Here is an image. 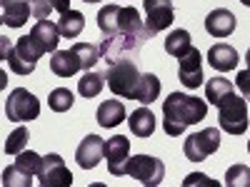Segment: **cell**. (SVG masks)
<instances>
[{"label": "cell", "mask_w": 250, "mask_h": 187, "mask_svg": "<svg viewBox=\"0 0 250 187\" xmlns=\"http://www.w3.org/2000/svg\"><path fill=\"white\" fill-rule=\"evenodd\" d=\"M208 115V102L185 93H170L163 100V130L170 137H180L190 125L203 122Z\"/></svg>", "instance_id": "cell-1"}, {"label": "cell", "mask_w": 250, "mask_h": 187, "mask_svg": "<svg viewBox=\"0 0 250 187\" xmlns=\"http://www.w3.org/2000/svg\"><path fill=\"white\" fill-rule=\"evenodd\" d=\"M150 37L148 30H135V33H115V35H105L100 43V57L113 65L120 60H135V55L140 53V48L145 45V40Z\"/></svg>", "instance_id": "cell-2"}, {"label": "cell", "mask_w": 250, "mask_h": 187, "mask_svg": "<svg viewBox=\"0 0 250 187\" xmlns=\"http://www.w3.org/2000/svg\"><path fill=\"white\" fill-rule=\"evenodd\" d=\"M98 28L103 30V35H115V33H135V30H145V23L140 20V13L130 5H105L98 13Z\"/></svg>", "instance_id": "cell-3"}, {"label": "cell", "mask_w": 250, "mask_h": 187, "mask_svg": "<svg viewBox=\"0 0 250 187\" xmlns=\"http://www.w3.org/2000/svg\"><path fill=\"white\" fill-rule=\"evenodd\" d=\"M218 120L220 128L230 135H243L248 130V100L238 97L235 93L218 102Z\"/></svg>", "instance_id": "cell-4"}, {"label": "cell", "mask_w": 250, "mask_h": 187, "mask_svg": "<svg viewBox=\"0 0 250 187\" xmlns=\"http://www.w3.org/2000/svg\"><path fill=\"white\" fill-rule=\"evenodd\" d=\"M140 80V73H138V65L135 60H120V62H113L105 70V82L113 95L118 97H128L133 100V93H135V85Z\"/></svg>", "instance_id": "cell-5"}, {"label": "cell", "mask_w": 250, "mask_h": 187, "mask_svg": "<svg viewBox=\"0 0 250 187\" xmlns=\"http://www.w3.org/2000/svg\"><path fill=\"white\" fill-rule=\"evenodd\" d=\"M5 115L15 122H30L40 115V100L25 88H15L5 100Z\"/></svg>", "instance_id": "cell-6"}, {"label": "cell", "mask_w": 250, "mask_h": 187, "mask_svg": "<svg viewBox=\"0 0 250 187\" xmlns=\"http://www.w3.org/2000/svg\"><path fill=\"white\" fill-rule=\"evenodd\" d=\"M220 148V130L218 128H208L200 132H193L183 142V152L190 162H203L208 160L215 150Z\"/></svg>", "instance_id": "cell-7"}, {"label": "cell", "mask_w": 250, "mask_h": 187, "mask_svg": "<svg viewBox=\"0 0 250 187\" xmlns=\"http://www.w3.org/2000/svg\"><path fill=\"white\" fill-rule=\"evenodd\" d=\"M125 175L140 180L145 187H155L165 177V165H163V160H158L153 155H135V157H130Z\"/></svg>", "instance_id": "cell-8"}, {"label": "cell", "mask_w": 250, "mask_h": 187, "mask_svg": "<svg viewBox=\"0 0 250 187\" xmlns=\"http://www.w3.org/2000/svg\"><path fill=\"white\" fill-rule=\"evenodd\" d=\"M38 180H40V187H70L73 185V172L68 170L65 160H62L60 155L50 152V155L43 157Z\"/></svg>", "instance_id": "cell-9"}, {"label": "cell", "mask_w": 250, "mask_h": 187, "mask_svg": "<svg viewBox=\"0 0 250 187\" xmlns=\"http://www.w3.org/2000/svg\"><path fill=\"white\" fill-rule=\"evenodd\" d=\"M143 8H145V30L153 35H158L160 30L170 28V23L175 20V10L170 5V0H143Z\"/></svg>", "instance_id": "cell-10"}, {"label": "cell", "mask_w": 250, "mask_h": 187, "mask_svg": "<svg viewBox=\"0 0 250 187\" xmlns=\"http://www.w3.org/2000/svg\"><path fill=\"white\" fill-rule=\"evenodd\" d=\"M105 160H108L110 175L115 177L125 175L130 162V140L125 135H113L110 140H105Z\"/></svg>", "instance_id": "cell-11"}, {"label": "cell", "mask_w": 250, "mask_h": 187, "mask_svg": "<svg viewBox=\"0 0 250 187\" xmlns=\"http://www.w3.org/2000/svg\"><path fill=\"white\" fill-rule=\"evenodd\" d=\"M178 80L183 82L185 88H200L203 85V55L198 48H190L183 57H180V65H178Z\"/></svg>", "instance_id": "cell-12"}, {"label": "cell", "mask_w": 250, "mask_h": 187, "mask_svg": "<svg viewBox=\"0 0 250 187\" xmlns=\"http://www.w3.org/2000/svg\"><path fill=\"white\" fill-rule=\"evenodd\" d=\"M28 37H30V43L35 45V50H38L40 55L55 53V50H58V43H60L58 23H53V20H38Z\"/></svg>", "instance_id": "cell-13"}, {"label": "cell", "mask_w": 250, "mask_h": 187, "mask_svg": "<svg viewBox=\"0 0 250 187\" xmlns=\"http://www.w3.org/2000/svg\"><path fill=\"white\" fill-rule=\"evenodd\" d=\"M103 155H105V140L98 137V135H88L83 137V142L78 145L75 150V160L83 170H93L95 165L103 160Z\"/></svg>", "instance_id": "cell-14"}, {"label": "cell", "mask_w": 250, "mask_h": 187, "mask_svg": "<svg viewBox=\"0 0 250 187\" xmlns=\"http://www.w3.org/2000/svg\"><path fill=\"white\" fill-rule=\"evenodd\" d=\"M0 5H3V25L8 28H23L33 10H30V0H0Z\"/></svg>", "instance_id": "cell-15"}, {"label": "cell", "mask_w": 250, "mask_h": 187, "mask_svg": "<svg viewBox=\"0 0 250 187\" xmlns=\"http://www.w3.org/2000/svg\"><path fill=\"white\" fill-rule=\"evenodd\" d=\"M205 30L213 37H228L235 30V15L230 10H225V8L210 10L208 18H205Z\"/></svg>", "instance_id": "cell-16"}, {"label": "cell", "mask_w": 250, "mask_h": 187, "mask_svg": "<svg viewBox=\"0 0 250 187\" xmlns=\"http://www.w3.org/2000/svg\"><path fill=\"white\" fill-rule=\"evenodd\" d=\"M238 50L228 43H215L210 50H208V62H210V68H215L218 73H228L238 65Z\"/></svg>", "instance_id": "cell-17"}, {"label": "cell", "mask_w": 250, "mask_h": 187, "mask_svg": "<svg viewBox=\"0 0 250 187\" xmlns=\"http://www.w3.org/2000/svg\"><path fill=\"white\" fill-rule=\"evenodd\" d=\"M50 70L58 75V77H73L80 68V60L75 55V50H55L53 57H50Z\"/></svg>", "instance_id": "cell-18"}, {"label": "cell", "mask_w": 250, "mask_h": 187, "mask_svg": "<svg viewBox=\"0 0 250 187\" xmlns=\"http://www.w3.org/2000/svg\"><path fill=\"white\" fill-rule=\"evenodd\" d=\"M95 120H98L100 128H105V130L118 128V125L125 120V105H123L120 100H105V102H100V108L95 112Z\"/></svg>", "instance_id": "cell-19"}, {"label": "cell", "mask_w": 250, "mask_h": 187, "mask_svg": "<svg viewBox=\"0 0 250 187\" xmlns=\"http://www.w3.org/2000/svg\"><path fill=\"white\" fill-rule=\"evenodd\" d=\"M160 95V80L153 73H140V80L135 85L133 100H138L140 105H153Z\"/></svg>", "instance_id": "cell-20"}, {"label": "cell", "mask_w": 250, "mask_h": 187, "mask_svg": "<svg viewBox=\"0 0 250 187\" xmlns=\"http://www.w3.org/2000/svg\"><path fill=\"white\" fill-rule=\"evenodd\" d=\"M128 125H130V132L135 137H150L155 132V115L148 108H138L130 112Z\"/></svg>", "instance_id": "cell-21"}, {"label": "cell", "mask_w": 250, "mask_h": 187, "mask_svg": "<svg viewBox=\"0 0 250 187\" xmlns=\"http://www.w3.org/2000/svg\"><path fill=\"white\" fill-rule=\"evenodd\" d=\"M83 28H85V15H83L80 10H68V13H62L60 20H58V30L62 37H68V40H75Z\"/></svg>", "instance_id": "cell-22"}, {"label": "cell", "mask_w": 250, "mask_h": 187, "mask_svg": "<svg viewBox=\"0 0 250 187\" xmlns=\"http://www.w3.org/2000/svg\"><path fill=\"white\" fill-rule=\"evenodd\" d=\"M108 82H105V75L103 73H95V70H85V75H83L80 80H78V93L83 95V97H98L100 95V90L105 88Z\"/></svg>", "instance_id": "cell-23"}, {"label": "cell", "mask_w": 250, "mask_h": 187, "mask_svg": "<svg viewBox=\"0 0 250 187\" xmlns=\"http://www.w3.org/2000/svg\"><path fill=\"white\" fill-rule=\"evenodd\" d=\"M190 33H188V30H173L168 37H165V53H168V55H173V57H183L188 50H190L193 45H190Z\"/></svg>", "instance_id": "cell-24"}, {"label": "cell", "mask_w": 250, "mask_h": 187, "mask_svg": "<svg viewBox=\"0 0 250 187\" xmlns=\"http://www.w3.org/2000/svg\"><path fill=\"white\" fill-rule=\"evenodd\" d=\"M228 95H233V82L225 77H210V82L205 85V100L218 108V102Z\"/></svg>", "instance_id": "cell-25"}, {"label": "cell", "mask_w": 250, "mask_h": 187, "mask_svg": "<svg viewBox=\"0 0 250 187\" xmlns=\"http://www.w3.org/2000/svg\"><path fill=\"white\" fill-rule=\"evenodd\" d=\"M73 50H75V55L80 60V68L83 70H93L95 62L103 60L100 57V45H93V43H75Z\"/></svg>", "instance_id": "cell-26"}, {"label": "cell", "mask_w": 250, "mask_h": 187, "mask_svg": "<svg viewBox=\"0 0 250 187\" xmlns=\"http://www.w3.org/2000/svg\"><path fill=\"white\" fill-rule=\"evenodd\" d=\"M73 102H75V95L68 88H55L48 95V105L53 112H68L73 108Z\"/></svg>", "instance_id": "cell-27"}, {"label": "cell", "mask_w": 250, "mask_h": 187, "mask_svg": "<svg viewBox=\"0 0 250 187\" xmlns=\"http://www.w3.org/2000/svg\"><path fill=\"white\" fill-rule=\"evenodd\" d=\"M3 185L5 187H30L33 185V175L25 172V170H20L18 165L13 162L10 168L3 170Z\"/></svg>", "instance_id": "cell-28"}, {"label": "cell", "mask_w": 250, "mask_h": 187, "mask_svg": "<svg viewBox=\"0 0 250 187\" xmlns=\"http://www.w3.org/2000/svg\"><path fill=\"white\" fill-rule=\"evenodd\" d=\"M28 128L25 125H20V128H15L10 135H8V140H5V152L8 155H20L25 150V145H28Z\"/></svg>", "instance_id": "cell-29"}, {"label": "cell", "mask_w": 250, "mask_h": 187, "mask_svg": "<svg viewBox=\"0 0 250 187\" xmlns=\"http://www.w3.org/2000/svg\"><path fill=\"white\" fill-rule=\"evenodd\" d=\"M225 185L228 187H250V168L248 165H233V168H228Z\"/></svg>", "instance_id": "cell-30"}, {"label": "cell", "mask_w": 250, "mask_h": 187, "mask_svg": "<svg viewBox=\"0 0 250 187\" xmlns=\"http://www.w3.org/2000/svg\"><path fill=\"white\" fill-rule=\"evenodd\" d=\"M15 165H18L20 170L30 172V175H38L40 172V165H43V157H40L38 152H33V150H23L20 155H15Z\"/></svg>", "instance_id": "cell-31"}, {"label": "cell", "mask_w": 250, "mask_h": 187, "mask_svg": "<svg viewBox=\"0 0 250 187\" xmlns=\"http://www.w3.org/2000/svg\"><path fill=\"white\" fill-rule=\"evenodd\" d=\"M30 10L35 20H45L53 13V5H50V0H30Z\"/></svg>", "instance_id": "cell-32"}, {"label": "cell", "mask_w": 250, "mask_h": 187, "mask_svg": "<svg viewBox=\"0 0 250 187\" xmlns=\"http://www.w3.org/2000/svg\"><path fill=\"white\" fill-rule=\"evenodd\" d=\"M183 185H185V187H193V185H200V187H218V182H215V180H210V177L203 175V172H193V175H188V177L183 180Z\"/></svg>", "instance_id": "cell-33"}, {"label": "cell", "mask_w": 250, "mask_h": 187, "mask_svg": "<svg viewBox=\"0 0 250 187\" xmlns=\"http://www.w3.org/2000/svg\"><path fill=\"white\" fill-rule=\"evenodd\" d=\"M235 85H238L240 95H243L245 100H250V68L238 73V77H235Z\"/></svg>", "instance_id": "cell-34"}, {"label": "cell", "mask_w": 250, "mask_h": 187, "mask_svg": "<svg viewBox=\"0 0 250 187\" xmlns=\"http://www.w3.org/2000/svg\"><path fill=\"white\" fill-rule=\"evenodd\" d=\"M50 5H53V13H68L70 10V0H50Z\"/></svg>", "instance_id": "cell-35"}, {"label": "cell", "mask_w": 250, "mask_h": 187, "mask_svg": "<svg viewBox=\"0 0 250 187\" xmlns=\"http://www.w3.org/2000/svg\"><path fill=\"white\" fill-rule=\"evenodd\" d=\"M245 62H248V68H250V48H248V55H245Z\"/></svg>", "instance_id": "cell-36"}, {"label": "cell", "mask_w": 250, "mask_h": 187, "mask_svg": "<svg viewBox=\"0 0 250 187\" xmlns=\"http://www.w3.org/2000/svg\"><path fill=\"white\" fill-rule=\"evenodd\" d=\"M240 3H243V5H248V8H250V0H240Z\"/></svg>", "instance_id": "cell-37"}, {"label": "cell", "mask_w": 250, "mask_h": 187, "mask_svg": "<svg viewBox=\"0 0 250 187\" xmlns=\"http://www.w3.org/2000/svg\"><path fill=\"white\" fill-rule=\"evenodd\" d=\"M83 3H100V0H83Z\"/></svg>", "instance_id": "cell-38"}, {"label": "cell", "mask_w": 250, "mask_h": 187, "mask_svg": "<svg viewBox=\"0 0 250 187\" xmlns=\"http://www.w3.org/2000/svg\"><path fill=\"white\" fill-rule=\"evenodd\" d=\"M248 152H250V140H248Z\"/></svg>", "instance_id": "cell-39"}]
</instances>
